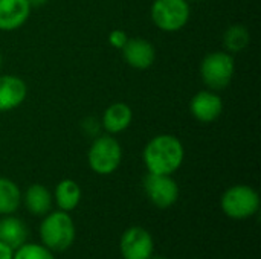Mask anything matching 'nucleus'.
Returning a JSON list of instances; mask_svg holds the SVG:
<instances>
[{
  "instance_id": "obj_1",
  "label": "nucleus",
  "mask_w": 261,
  "mask_h": 259,
  "mask_svg": "<svg viewBox=\"0 0 261 259\" xmlns=\"http://www.w3.org/2000/svg\"><path fill=\"white\" fill-rule=\"evenodd\" d=\"M147 172L173 176L184 163L185 148L173 134H158L147 142L142 151Z\"/></svg>"
},
{
  "instance_id": "obj_2",
  "label": "nucleus",
  "mask_w": 261,
  "mask_h": 259,
  "mask_svg": "<svg viewBox=\"0 0 261 259\" xmlns=\"http://www.w3.org/2000/svg\"><path fill=\"white\" fill-rule=\"evenodd\" d=\"M75 223L69 212L54 211L43 217L40 224V238L50 252H66L75 241Z\"/></svg>"
},
{
  "instance_id": "obj_3",
  "label": "nucleus",
  "mask_w": 261,
  "mask_h": 259,
  "mask_svg": "<svg viewBox=\"0 0 261 259\" xmlns=\"http://www.w3.org/2000/svg\"><path fill=\"white\" fill-rule=\"evenodd\" d=\"M236 73V60L226 50H216L205 55L200 63V78L203 84L214 92L225 90Z\"/></svg>"
},
{
  "instance_id": "obj_4",
  "label": "nucleus",
  "mask_w": 261,
  "mask_h": 259,
  "mask_svg": "<svg viewBox=\"0 0 261 259\" xmlns=\"http://www.w3.org/2000/svg\"><path fill=\"white\" fill-rule=\"evenodd\" d=\"M87 162L90 169L98 176L113 174L122 162L121 143L113 134H99L93 137L87 153Z\"/></svg>"
},
{
  "instance_id": "obj_5",
  "label": "nucleus",
  "mask_w": 261,
  "mask_h": 259,
  "mask_svg": "<svg viewBox=\"0 0 261 259\" xmlns=\"http://www.w3.org/2000/svg\"><path fill=\"white\" fill-rule=\"evenodd\" d=\"M220 208L232 220H248L258 212L260 195L249 185H234L222 194Z\"/></svg>"
},
{
  "instance_id": "obj_6",
  "label": "nucleus",
  "mask_w": 261,
  "mask_h": 259,
  "mask_svg": "<svg viewBox=\"0 0 261 259\" xmlns=\"http://www.w3.org/2000/svg\"><path fill=\"white\" fill-rule=\"evenodd\" d=\"M154 26L164 32H177L184 29L191 17L188 0H154L150 9Z\"/></svg>"
},
{
  "instance_id": "obj_7",
  "label": "nucleus",
  "mask_w": 261,
  "mask_h": 259,
  "mask_svg": "<svg viewBox=\"0 0 261 259\" xmlns=\"http://www.w3.org/2000/svg\"><path fill=\"white\" fill-rule=\"evenodd\" d=\"M142 185L147 198L159 209H168L179 200V185L171 176L147 172Z\"/></svg>"
},
{
  "instance_id": "obj_8",
  "label": "nucleus",
  "mask_w": 261,
  "mask_h": 259,
  "mask_svg": "<svg viewBox=\"0 0 261 259\" xmlns=\"http://www.w3.org/2000/svg\"><path fill=\"white\" fill-rule=\"evenodd\" d=\"M119 250L124 259H150L154 253V241L147 229L133 226L122 234Z\"/></svg>"
},
{
  "instance_id": "obj_9",
  "label": "nucleus",
  "mask_w": 261,
  "mask_h": 259,
  "mask_svg": "<svg viewBox=\"0 0 261 259\" xmlns=\"http://www.w3.org/2000/svg\"><path fill=\"white\" fill-rule=\"evenodd\" d=\"M190 113L200 124L216 122L223 113V101L214 90H200L190 101Z\"/></svg>"
},
{
  "instance_id": "obj_10",
  "label": "nucleus",
  "mask_w": 261,
  "mask_h": 259,
  "mask_svg": "<svg viewBox=\"0 0 261 259\" xmlns=\"http://www.w3.org/2000/svg\"><path fill=\"white\" fill-rule=\"evenodd\" d=\"M121 52H122V58L127 63V66H130L136 70L150 69L156 60L154 46L142 37L128 38L125 46L121 49Z\"/></svg>"
},
{
  "instance_id": "obj_11",
  "label": "nucleus",
  "mask_w": 261,
  "mask_h": 259,
  "mask_svg": "<svg viewBox=\"0 0 261 259\" xmlns=\"http://www.w3.org/2000/svg\"><path fill=\"white\" fill-rule=\"evenodd\" d=\"M28 96L26 82L17 75H0V113L18 108Z\"/></svg>"
},
{
  "instance_id": "obj_12",
  "label": "nucleus",
  "mask_w": 261,
  "mask_h": 259,
  "mask_svg": "<svg viewBox=\"0 0 261 259\" xmlns=\"http://www.w3.org/2000/svg\"><path fill=\"white\" fill-rule=\"evenodd\" d=\"M28 0H0V31L12 32L20 29L31 17Z\"/></svg>"
},
{
  "instance_id": "obj_13",
  "label": "nucleus",
  "mask_w": 261,
  "mask_h": 259,
  "mask_svg": "<svg viewBox=\"0 0 261 259\" xmlns=\"http://www.w3.org/2000/svg\"><path fill=\"white\" fill-rule=\"evenodd\" d=\"M133 121V111L132 107L125 102H113L110 104L104 113H102V119H101V127L106 130L107 134H119L122 131H125L130 124Z\"/></svg>"
},
{
  "instance_id": "obj_14",
  "label": "nucleus",
  "mask_w": 261,
  "mask_h": 259,
  "mask_svg": "<svg viewBox=\"0 0 261 259\" xmlns=\"http://www.w3.org/2000/svg\"><path fill=\"white\" fill-rule=\"evenodd\" d=\"M52 202L54 197L50 191L40 183L31 185L24 191V194H21V203L24 205L28 212L35 217H44L46 214H49L52 209Z\"/></svg>"
},
{
  "instance_id": "obj_15",
  "label": "nucleus",
  "mask_w": 261,
  "mask_h": 259,
  "mask_svg": "<svg viewBox=\"0 0 261 259\" xmlns=\"http://www.w3.org/2000/svg\"><path fill=\"white\" fill-rule=\"evenodd\" d=\"M28 227L20 218L12 215H3L0 218V241L12 250H17L20 246H23L28 240Z\"/></svg>"
},
{
  "instance_id": "obj_16",
  "label": "nucleus",
  "mask_w": 261,
  "mask_h": 259,
  "mask_svg": "<svg viewBox=\"0 0 261 259\" xmlns=\"http://www.w3.org/2000/svg\"><path fill=\"white\" fill-rule=\"evenodd\" d=\"M54 200L60 211L70 212L78 208L81 202V188L72 179L61 180L54 191Z\"/></svg>"
},
{
  "instance_id": "obj_17",
  "label": "nucleus",
  "mask_w": 261,
  "mask_h": 259,
  "mask_svg": "<svg viewBox=\"0 0 261 259\" xmlns=\"http://www.w3.org/2000/svg\"><path fill=\"white\" fill-rule=\"evenodd\" d=\"M21 205V191L15 182L0 177V215H12Z\"/></svg>"
},
{
  "instance_id": "obj_18",
  "label": "nucleus",
  "mask_w": 261,
  "mask_h": 259,
  "mask_svg": "<svg viewBox=\"0 0 261 259\" xmlns=\"http://www.w3.org/2000/svg\"><path fill=\"white\" fill-rule=\"evenodd\" d=\"M251 43V32L245 24H231L223 34V46L229 53L243 52Z\"/></svg>"
},
{
  "instance_id": "obj_19",
  "label": "nucleus",
  "mask_w": 261,
  "mask_h": 259,
  "mask_svg": "<svg viewBox=\"0 0 261 259\" xmlns=\"http://www.w3.org/2000/svg\"><path fill=\"white\" fill-rule=\"evenodd\" d=\"M12 259H55L54 252H50L43 244L24 243L17 250H14Z\"/></svg>"
},
{
  "instance_id": "obj_20",
  "label": "nucleus",
  "mask_w": 261,
  "mask_h": 259,
  "mask_svg": "<svg viewBox=\"0 0 261 259\" xmlns=\"http://www.w3.org/2000/svg\"><path fill=\"white\" fill-rule=\"evenodd\" d=\"M128 38L130 37L127 35V32L124 29H113L109 34V43H110V46L115 47V49H119V50L125 46V43H127Z\"/></svg>"
},
{
  "instance_id": "obj_21",
  "label": "nucleus",
  "mask_w": 261,
  "mask_h": 259,
  "mask_svg": "<svg viewBox=\"0 0 261 259\" xmlns=\"http://www.w3.org/2000/svg\"><path fill=\"white\" fill-rule=\"evenodd\" d=\"M81 128L84 131L86 136H90V137H96L99 136L101 133V121L95 119V118H86L83 122H81Z\"/></svg>"
},
{
  "instance_id": "obj_22",
  "label": "nucleus",
  "mask_w": 261,
  "mask_h": 259,
  "mask_svg": "<svg viewBox=\"0 0 261 259\" xmlns=\"http://www.w3.org/2000/svg\"><path fill=\"white\" fill-rule=\"evenodd\" d=\"M12 256H14V250L0 241V259H12Z\"/></svg>"
},
{
  "instance_id": "obj_23",
  "label": "nucleus",
  "mask_w": 261,
  "mask_h": 259,
  "mask_svg": "<svg viewBox=\"0 0 261 259\" xmlns=\"http://www.w3.org/2000/svg\"><path fill=\"white\" fill-rule=\"evenodd\" d=\"M28 2H29L31 8H40V6L47 5V2H49V0H28Z\"/></svg>"
},
{
  "instance_id": "obj_24",
  "label": "nucleus",
  "mask_w": 261,
  "mask_h": 259,
  "mask_svg": "<svg viewBox=\"0 0 261 259\" xmlns=\"http://www.w3.org/2000/svg\"><path fill=\"white\" fill-rule=\"evenodd\" d=\"M150 259H168V258H165V256H154V255H153Z\"/></svg>"
},
{
  "instance_id": "obj_25",
  "label": "nucleus",
  "mask_w": 261,
  "mask_h": 259,
  "mask_svg": "<svg viewBox=\"0 0 261 259\" xmlns=\"http://www.w3.org/2000/svg\"><path fill=\"white\" fill-rule=\"evenodd\" d=\"M2 66H3V55H2V52H0V69H2Z\"/></svg>"
},
{
  "instance_id": "obj_26",
  "label": "nucleus",
  "mask_w": 261,
  "mask_h": 259,
  "mask_svg": "<svg viewBox=\"0 0 261 259\" xmlns=\"http://www.w3.org/2000/svg\"><path fill=\"white\" fill-rule=\"evenodd\" d=\"M193 2H202V0H193Z\"/></svg>"
}]
</instances>
